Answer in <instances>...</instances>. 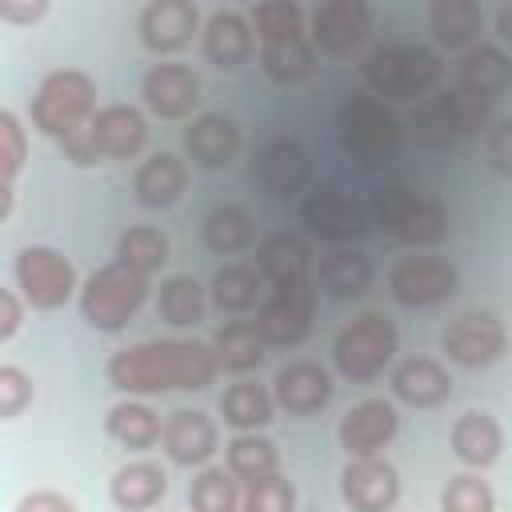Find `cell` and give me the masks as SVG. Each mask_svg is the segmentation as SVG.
<instances>
[{
	"instance_id": "obj_25",
	"label": "cell",
	"mask_w": 512,
	"mask_h": 512,
	"mask_svg": "<svg viewBox=\"0 0 512 512\" xmlns=\"http://www.w3.org/2000/svg\"><path fill=\"white\" fill-rule=\"evenodd\" d=\"M452 388V372L436 356H404L388 372V396L408 408H440Z\"/></svg>"
},
{
	"instance_id": "obj_4",
	"label": "cell",
	"mask_w": 512,
	"mask_h": 512,
	"mask_svg": "<svg viewBox=\"0 0 512 512\" xmlns=\"http://www.w3.org/2000/svg\"><path fill=\"white\" fill-rule=\"evenodd\" d=\"M148 148V116L136 104H104L80 132L60 140V152L76 168L136 160Z\"/></svg>"
},
{
	"instance_id": "obj_23",
	"label": "cell",
	"mask_w": 512,
	"mask_h": 512,
	"mask_svg": "<svg viewBox=\"0 0 512 512\" xmlns=\"http://www.w3.org/2000/svg\"><path fill=\"white\" fill-rule=\"evenodd\" d=\"M200 52L212 68L220 72H240L252 56H256V32H252V20L248 12H236V8H216L208 12L204 20V32H200Z\"/></svg>"
},
{
	"instance_id": "obj_6",
	"label": "cell",
	"mask_w": 512,
	"mask_h": 512,
	"mask_svg": "<svg viewBox=\"0 0 512 512\" xmlns=\"http://www.w3.org/2000/svg\"><path fill=\"white\" fill-rule=\"evenodd\" d=\"M96 76H88L84 68H52L28 104V124L48 136V140H68L72 132H80L100 108H96Z\"/></svg>"
},
{
	"instance_id": "obj_13",
	"label": "cell",
	"mask_w": 512,
	"mask_h": 512,
	"mask_svg": "<svg viewBox=\"0 0 512 512\" xmlns=\"http://www.w3.org/2000/svg\"><path fill=\"white\" fill-rule=\"evenodd\" d=\"M456 292H460V272H456V264H452L448 256L412 252V256H400V260L388 268V296H392L400 308H412V312L440 308V304H448Z\"/></svg>"
},
{
	"instance_id": "obj_10",
	"label": "cell",
	"mask_w": 512,
	"mask_h": 512,
	"mask_svg": "<svg viewBox=\"0 0 512 512\" xmlns=\"http://www.w3.org/2000/svg\"><path fill=\"white\" fill-rule=\"evenodd\" d=\"M404 136L400 116L392 104L376 100L372 92H356L340 104V144L360 168H380L396 156Z\"/></svg>"
},
{
	"instance_id": "obj_22",
	"label": "cell",
	"mask_w": 512,
	"mask_h": 512,
	"mask_svg": "<svg viewBox=\"0 0 512 512\" xmlns=\"http://www.w3.org/2000/svg\"><path fill=\"white\" fill-rule=\"evenodd\" d=\"M340 500L352 512H392L400 504V472L384 456L348 460L340 468Z\"/></svg>"
},
{
	"instance_id": "obj_32",
	"label": "cell",
	"mask_w": 512,
	"mask_h": 512,
	"mask_svg": "<svg viewBox=\"0 0 512 512\" xmlns=\"http://www.w3.org/2000/svg\"><path fill=\"white\" fill-rule=\"evenodd\" d=\"M220 416L228 428L236 432H260L276 420V396H272V384H260V380H248L240 376L236 384H228L216 400Z\"/></svg>"
},
{
	"instance_id": "obj_12",
	"label": "cell",
	"mask_w": 512,
	"mask_h": 512,
	"mask_svg": "<svg viewBox=\"0 0 512 512\" xmlns=\"http://www.w3.org/2000/svg\"><path fill=\"white\" fill-rule=\"evenodd\" d=\"M12 280H16V292L28 300V308L36 312L64 308L72 296H80V284H84L76 276V264L52 244H24L12 256Z\"/></svg>"
},
{
	"instance_id": "obj_15",
	"label": "cell",
	"mask_w": 512,
	"mask_h": 512,
	"mask_svg": "<svg viewBox=\"0 0 512 512\" xmlns=\"http://www.w3.org/2000/svg\"><path fill=\"white\" fill-rule=\"evenodd\" d=\"M376 16L368 0H324L308 12V36L324 56L352 60L372 40Z\"/></svg>"
},
{
	"instance_id": "obj_29",
	"label": "cell",
	"mask_w": 512,
	"mask_h": 512,
	"mask_svg": "<svg viewBox=\"0 0 512 512\" xmlns=\"http://www.w3.org/2000/svg\"><path fill=\"white\" fill-rule=\"evenodd\" d=\"M188 192V164L176 152H152L132 172V196L140 208L164 212Z\"/></svg>"
},
{
	"instance_id": "obj_34",
	"label": "cell",
	"mask_w": 512,
	"mask_h": 512,
	"mask_svg": "<svg viewBox=\"0 0 512 512\" xmlns=\"http://www.w3.org/2000/svg\"><path fill=\"white\" fill-rule=\"evenodd\" d=\"M256 268H260L264 284L300 280V276H312V272H316L312 248H308V240L296 236V232H268V236L256 244Z\"/></svg>"
},
{
	"instance_id": "obj_17",
	"label": "cell",
	"mask_w": 512,
	"mask_h": 512,
	"mask_svg": "<svg viewBox=\"0 0 512 512\" xmlns=\"http://www.w3.org/2000/svg\"><path fill=\"white\" fill-rule=\"evenodd\" d=\"M396 432H400V408L392 396H364L336 424V440L348 460L384 456V448L396 440Z\"/></svg>"
},
{
	"instance_id": "obj_30",
	"label": "cell",
	"mask_w": 512,
	"mask_h": 512,
	"mask_svg": "<svg viewBox=\"0 0 512 512\" xmlns=\"http://www.w3.org/2000/svg\"><path fill=\"white\" fill-rule=\"evenodd\" d=\"M108 496L120 512H152L168 496V468L152 456H136L112 472Z\"/></svg>"
},
{
	"instance_id": "obj_26",
	"label": "cell",
	"mask_w": 512,
	"mask_h": 512,
	"mask_svg": "<svg viewBox=\"0 0 512 512\" xmlns=\"http://www.w3.org/2000/svg\"><path fill=\"white\" fill-rule=\"evenodd\" d=\"M240 144H244L240 124L232 116H224V112H200L184 128V156L204 172L232 168L236 156H240Z\"/></svg>"
},
{
	"instance_id": "obj_44",
	"label": "cell",
	"mask_w": 512,
	"mask_h": 512,
	"mask_svg": "<svg viewBox=\"0 0 512 512\" xmlns=\"http://www.w3.org/2000/svg\"><path fill=\"white\" fill-rule=\"evenodd\" d=\"M24 160H28V128L12 108H4L0 112V184L4 188H16Z\"/></svg>"
},
{
	"instance_id": "obj_48",
	"label": "cell",
	"mask_w": 512,
	"mask_h": 512,
	"mask_svg": "<svg viewBox=\"0 0 512 512\" xmlns=\"http://www.w3.org/2000/svg\"><path fill=\"white\" fill-rule=\"evenodd\" d=\"M12 512H80V508H76L72 496L56 492V488H32V492H24V496L16 500Z\"/></svg>"
},
{
	"instance_id": "obj_37",
	"label": "cell",
	"mask_w": 512,
	"mask_h": 512,
	"mask_svg": "<svg viewBox=\"0 0 512 512\" xmlns=\"http://www.w3.org/2000/svg\"><path fill=\"white\" fill-rule=\"evenodd\" d=\"M156 316L168 328H196V324H204V316H208V288L196 276H188V272H176V276L160 280V288H156Z\"/></svg>"
},
{
	"instance_id": "obj_38",
	"label": "cell",
	"mask_w": 512,
	"mask_h": 512,
	"mask_svg": "<svg viewBox=\"0 0 512 512\" xmlns=\"http://www.w3.org/2000/svg\"><path fill=\"white\" fill-rule=\"evenodd\" d=\"M200 240L208 252L216 256H236L248 252L256 244V220L248 208L240 204H216L204 220H200Z\"/></svg>"
},
{
	"instance_id": "obj_3",
	"label": "cell",
	"mask_w": 512,
	"mask_h": 512,
	"mask_svg": "<svg viewBox=\"0 0 512 512\" xmlns=\"http://www.w3.org/2000/svg\"><path fill=\"white\" fill-rule=\"evenodd\" d=\"M360 80L364 92H372L384 104H416L444 80V60L428 44L388 40L360 56Z\"/></svg>"
},
{
	"instance_id": "obj_21",
	"label": "cell",
	"mask_w": 512,
	"mask_h": 512,
	"mask_svg": "<svg viewBox=\"0 0 512 512\" xmlns=\"http://www.w3.org/2000/svg\"><path fill=\"white\" fill-rule=\"evenodd\" d=\"M160 452L168 456V464L180 468H208L212 456L220 452V428L208 412L200 408H176L164 420V436H160Z\"/></svg>"
},
{
	"instance_id": "obj_14",
	"label": "cell",
	"mask_w": 512,
	"mask_h": 512,
	"mask_svg": "<svg viewBox=\"0 0 512 512\" xmlns=\"http://www.w3.org/2000/svg\"><path fill=\"white\" fill-rule=\"evenodd\" d=\"M440 352L456 368H488L508 352V328L496 312L468 308L452 316L440 332Z\"/></svg>"
},
{
	"instance_id": "obj_9",
	"label": "cell",
	"mask_w": 512,
	"mask_h": 512,
	"mask_svg": "<svg viewBox=\"0 0 512 512\" xmlns=\"http://www.w3.org/2000/svg\"><path fill=\"white\" fill-rule=\"evenodd\" d=\"M396 352H400L396 324L384 312L368 308V312H360L356 320H348L336 332V340H332V368L348 384H368V380L384 376V368H392Z\"/></svg>"
},
{
	"instance_id": "obj_41",
	"label": "cell",
	"mask_w": 512,
	"mask_h": 512,
	"mask_svg": "<svg viewBox=\"0 0 512 512\" xmlns=\"http://www.w3.org/2000/svg\"><path fill=\"white\" fill-rule=\"evenodd\" d=\"M188 508L192 512H240L244 508V484L224 464H208L188 484Z\"/></svg>"
},
{
	"instance_id": "obj_5",
	"label": "cell",
	"mask_w": 512,
	"mask_h": 512,
	"mask_svg": "<svg viewBox=\"0 0 512 512\" xmlns=\"http://www.w3.org/2000/svg\"><path fill=\"white\" fill-rule=\"evenodd\" d=\"M372 224L384 228V236L412 244V248H436L452 236V212L444 200L408 188V184H380L372 196Z\"/></svg>"
},
{
	"instance_id": "obj_28",
	"label": "cell",
	"mask_w": 512,
	"mask_h": 512,
	"mask_svg": "<svg viewBox=\"0 0 512 512\" xmlns=\"http://www.w3.org/2000/svg\"><path fill=\"white\" fill-rule=\"evenodd\" d=\"M452 88H460L472 100H484L492 108L512 88V56L500 44H472L456 64Z\"/></svg>"
},
{
	"instance_id": "obj_8",
	"label": "cell",
	"mask_w": 512,
	"mask_h": 512,
	"mask_svg": "<svg viewBox=\"0 0 512 512\" xmlns=\"http://www.w3.org/2000/svg\"><path fill=\"white\" fill-rule=\"evenodd\" d=\"M148 296H152V280L148 276L132 272L120 260H108V264H100L96 272L84 276L76 304H80V316H84L88 328H96V332H124L140 316Z\"/></svg>"
},
{
	"instance_id": "obj_46",
	"label": "cell",
	"mask_w": 512,
	"mask_h": 512,
	"mask_svg": "<svg viewBox=\"0 0 512 512\" xmlns=\"http://www.w3.org/2000/svg\"><path fill=\"white\" fill-rule=\"evenodd\" d=\"M36 400V384L20 364H0V420H16Z\"/></svg>"
},
{
	"instance_id": "obj_11",
	"label": "cell",
	"mask_w": 512,
	"mask_h": 512,
	"mask_svg": "<svg viewBox=\"0 0 512 512\" xmlns=\"http://www.w3.org/2000/svg\"><path fill=\"white\" fill-rule=\"evenodd\" d=\"M316 276H300V280H280L268 284L260 308H256V332L264 336L268 348H300L312 332L316 320Z\"/></svg>"
},
{
	"instance_id": "obj_18",
	"label": "cell",
	"mask_w": 512,
	"mask_h": 512,
	"mask_svg": "<svg viewBox=\"0 0 512 512\" xmlns=\"http://www.w3.org/2000/svg\"><path fill=\"white\" fill-rule=\"evenodd\" d=\"M200 32H204V20L192 0H148L136 16V36L156 56L184 52Z\"/></svg>"
},
{
	"instance_id": "obj_45",
	"label": "cell",
	"mask_w": 512,
	"mask_h": 512,
	"mask_svg": "<svg viewBox=\"0 0 512 512\" xmlns=\"http://www.w3.org/2000/svg\"><path fill=\"white\" fill-rule=\"evenodd\" d=\"M240 512H296V484L284 472L256 480V484H244V508Z\"/></svg>"
},
{
	"instance_id": "obj_27",
	"label": "cell",
	"mask_w": 512,
	"mask_h": 512,
	"mask_svg": "<svg viewBox=\"0 0 512 512\" xmlns=\"http://www.w3.org/2000/svg\"><path fill=\"white\" fill-rule=\"evenodd\" d=\"M448 444H452V456L468 472H480V468H492L500 460V452H504V428H500V420L488 408H464L452 420Z\"/></svg>"
},
{
	"instance_id": "obj_7",
	"label": "cell",
	"mask_w": 512,
	"mask_h": 512,
	"mask_svg": "<svg viewBox=\"0 0 512 512\" xmlns=\"http://www.w3.org/2000/svg\"><path fill=\"white\" fill-rule=\"evenodd\" d=\"M492 124V108L484 100H472L460 88H436L424 100H416L408 108V136L428 148V152H448L456 148L464 136H476L480 128Z\"/></svg>"
},
{
	"instance_id": "obj_24",
	"label": "cell",
	"mask_w": 512,
	"mask_h": 512,
	"mask_svg": "<svg viewBox=\"0 0 512 512\" xmlns=\"http://www.w3.org/2000/svg\"><path fill=\"white\" fill-rule=\"evenodd\" d=\"M256 180L276 200L300 196L308 188V180H312V156H308L304 140L300 136H276V140H268L260 148V156H256Z\"/></svg>"
},
{
	"instance_id": "obj_43",
	"label": "cell",
	"mask_w": 512,
	"mask_h": 512,
	"mask_svg": "<svg viewBox=\"0 0 512 512\" xmlns=\"http://www.w3.org/2000/svg\"><path fill=\"white\" fill-rule=\"evenodd\" d=\"M440 512H496V492L480 472H460L444 484Z\"/></svg>"
},
{
	"instance_id": "obj_1",
	"label": "cell",
	"mask_w": 512,
	"mask_h": 512,
	"mask_svg": "<svg viewBox=\"0 0 512 512\" xmlns=\"http://www.w3.org/2000/svg\"><path fill=\"white\" fill-rule=\"evenodd\" d=\"M108 384L124 396H160V392H204L220 376L216 348L208 340H140L108 356Z\"/></svg>"
},
{
	"instance_id": "obj_16",
	"label": "cell",
	"mask_w": 512,
	"mask_h": 512,
	"mask_svg": "<svg viewBox=\"0 0 512 512\" xmlns=\"http://www.w3.org/2000/svg\"><path fill=\"white\" fill-rule=\"evenodd\" d=\"M300 220L312 236L336 244H360L376 224H372V208L364 200H356L352 192L340 188H316L304 196L300 204Z\"/></svg>"
},
{
	"instance_id": "obj_39",
	"label": "cell",
	"mask_w": 512,
	"mask_h": 512,
	"mask_svg": "<svg viewBox=\"0 0 512 512\" xmlns=\"http://www.w3.org/2000/svg\"><path fill=\"white\" fill-rule=\"evenodd\" d=\"M212 348H216L220 372H232V376H248L268 360V344H264V336L256 332L252 320H228L212 336Z\"/></svg>"
},
{
	"instance_id": "obj_35",
	"label": "cell",
	"mask_w": 512,
	"mask_h": 512,
	"mask_svg": "<svg viewBox=\"0 0 512 512\" xmlns=\"http://www.w3.org/2000/svg\"><path fill=\"white\" fill-rule=\"evenodd\" d=\"M480 28H484V12L476 0H432L428 8V32L448 52H468Z\"/></svg>"
},
{
	"instance_id": "obj_51",
	"label": "cell",
	"mask_w": 512,
	"mask_h": 512,
	"mask_svg": "<svg viewBox=\"0 0 512 512\" xmlns=\"http://www.w3.org/2000/svg\"><path fill=\"white\" fill-rule=\"evenodd\" d=\"M492 28H496L500 44H508V48H512V0H504V4L496 8V16H492Z\"/></svg>"
},
{
	"instance_id": "obj_20",
	"label": "cell",
	"mask_w": 512,
	"mask_h": 512,
	"mask_svg": "<svg viewBox=\"0 0 512 512\" xmlns=\"http://www.w3.org/2000/svg\"><path fill=\"white\" fill-rule=\"evenodd\" d=\"M140 104L160 120H196L200 112V76L188 64H152L140 80Z\"/></svg>"
},
{
	"instance_id": "obj_19",
	"label": "cell",
	"mask_w": 512,
	"mask_h": 512,
	"mask_svg": "<svg viewBox=\"0 0 512 512\" xmlns=\"http://www.w3.org/2000/svg\"><path fill=\"white\" fill-rule=\"evenodd\" d=\"M332 392H336L332 368L320 364V360H308V356H296V360L280 364L276 376H272L276 408L288 412V416H316L320 408H328Z\"/></svg>"
},
{
	"instance_id": "obj_2",
	"label": "cell",
	"mask_w": 512,
	"mask_h": 512,
	"mask_svg": "<svg viewBox=\"0 0 512 512\" xmlns=\"http://www.w3.org/2000/svg\"><path fill=\"white\" fill-rule=\"evenodd\" d=\"M248 20L256 32V60L272 84H300L316 72V44L296 0H256Z\"/></svg>"
},
{
	"instance_id": "obj_31",
	"label": "cell",
	"mask_w": 512,
	"mask_h": 512,
	"mask_svg": "<svg viewBox=\"0 0 512 512\" xmlns=\"http://www.w3.org/2000/svg\"><path fill=\"white\" fill-rule=\"evenodd\" d=\"M316 288L324 292V296H336V300H356V296H364L368 288H372V276H376V268H372V256L364 252V248H356V244H336V248H328L320 260H316Z\"/></svg>"
},
{
	"instance_id": "obj_36",
	"label": "cell",
	"mask_w": 512,
	"mask_h": 512,
	"mask_svg": "<svg viewBox=\"0 0 512 512\" xmlns=\"http://www.w3.org/2000/svg\"><path fill=\"white\" fill-rule=\"evenodd\" d=\"M260 292H264L260 268L256 264H240V260L220 264L212 272V280H208V304L220 308V312H228V316L248 312V308H260V300H264Z\"/></svg>"
},
{
	"instance_id": "obj_49",
	"label": "cell",
	"mask_w": 512,
	"mask_h": 512,
	"mask_svg": "<svg viewBox=\"0 0 512 512\" xmlns=\"http://www.w3.org/2000/svg\"><path fill=\"white\" fill-rule=\"evenodd\" d=\"M24 312H28V300L16 288H0V340L4 344L24 328Z\"/></svg>"
},
{
	"instance_id": "obj_47",
	"label": "cell",
	"mask_w": 512,
	"mask_h": 512,
	"mask_svg": "<svg viewBox=\"0 0 512 512\" xmlns=\"http://www.w3.org/2000/svg\"><path fill=\"white\" fill-rule=\"evenodd\" d=\"M484 164L512 180V116H500L484 128Z\"/></svg>"
},
{
	"instance_id": "obj_50",
	"label": "cell",
	"mask_w": 512,
	"mask_h": 512,
	"mask_svg": "<svg viewBox=\"0 0 512 512\" xmlns=\"http://www.w3.org/2000/svg\"><path fill=\"white\" fill-rule=\"evenodd\" d=\"M48 16V0H0V20L4 24H40Z\"/></svg>"
},
{
	"instance_id": "obj_42",
	"label": "cell",
	"mask_w": 512,
	"mask_h": 512,
	"mask_svg": "<svg viewBox=\"0 0 512 512\" xmlns=\"http://www.w3.org/2000/svg\"><path fill=\"white\" fill-rule=\"evenodd\" d=\"M116 260L152 280L168 264V236L160 228H152V224H132L116 240Z\"/></svg>"
},
{
	"instance_id": "obj_33",
	"label": "cell",
	"mask_w": 512,
	"mask_h": 512,
	"mask_svg": "<svg viewBox=\"0 0 512 512\" xmlns=\"http://www.w3.org/2000/svg\"><path fill=\"white\" fill-rule=\"evenodd\" d=\"M104 428H108V436H112L116 444H124L128 452H148V448H156L160 436H164L160 412H156L148 400H140V396L116 400V404L108 408V416H104Z\"/></svg>"
},
{
	"instance_id": "obj_40",
	"label": "cell",
	"mask_w": 512,
	"mask_h": 512,
	"mask_svg": "<svg viewBox=\"0 0 512 512\" xmlns=\"http://www.w3.org/2000/svg\"><path fill=\"white\" fill-rule=\"evenodd\" d=\"M224 468L240 480V484H256L280 472V448L260 436V432H236L224 444Z\"/></svg>"
}]
</instances>
